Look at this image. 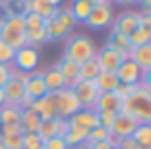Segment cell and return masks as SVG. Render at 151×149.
<instances>
[{"mask_svg": "<svg viewBox=\"0 0 151 149\" xmlns=\"http://www.w3.org/2000/svg\"><path fill=\"white\" fill-rule=\"evenodd\" d=\"M120 111L133 116L140 125L151 122V91H147V89H142L138 85L131 96H127L122 100V109Z\"/></svg>", "mask_w": 151, "mask_h": 149, "instance_id": "obj_1", "label": "cell"}, {"mask_svg": "<svg viewBox=\"0 0 151 149\" xmlns=\"http://www.w3.org/2000/svg\"><path fill=\"white\" fill-rule=\"evenodd\" d=\"M0 40L7 42L11 49H20L27 47V31H24V22L20 14H7L0 25Z\"/></svg>", "mask_w": 151, "mask_h": 149, "instance_id": "obj_2", "label": "cell"}, {"mask_svg": "<svg viewBox=\"0 0 151 149\" xmlns=\"http://www.w3.org/2000/svg\"><path fill=\"white\" fill-rule=\"evenodd\" d=\"M96 54H98V47H96L93 38L73 36V33H71V36L67 38V42H65V54H62V56L80 65V62H85V60L96 58Z\"/></svg>", "mask_w": 151, "mask_h": 149, "instance_id": "obj_3", "label": "cell"}, {"mask_svg": "<svg viewBox=\"0 0 151 149\" xmlns=\"http://www.w3.org/2000/svg\"><path fill=\"white\" fill-rule=\"evenodd\" d=\"M53 96V107H56V116L58 118H71L76 111H80V103L76 98L73 89H58V91L51 93Z\"/></svg>", "mask_w": 151, "mask_h": 149, "instance_id": "obj_4", "label": "cell"}, {"mask_svg": "<svg viewBox=\"0 0 151 149\" xmlns=\"http://www.w3.org/2000/svg\"><path fill=\"white\" fill-rule=\"evenodd\" d=\"M38 65H40V51H38L36 47H20V49H16L14 54V60H11V67L18 71H27V74H31V71L38 69Z\"/></svg>", "mask_w": 151, "mask_h": 149, "instance_id": "obj_5", "label": "cell"}, {"mask_svg": "<svg viewBox=\"0 0 151 149\" xmlns=\"http://www.w3.org/2000/svg\"><path fill=\"white\" fill-rule=\"evenodd\" d=\"M113 22V7L109 5V2H102V5H96L91 7L89 16H87L85 25L91 29H104L109 27V25Z\"/></svg>", "mask_w": 151, "mask_h": 149, "instance_id": "obj_6", "label": "cell"}, {"mask_svg": "<svg viewBox=\"0 0 151 149\" xmlns=\"http://www.w3.org/2000/svg\"><path fill=\"white\" fill-rule=\"evenodd\" d=\"M73 93L78 98L82 109H93L96 107V100H98L100 91L96 89V82L93 80H80V82L73 87Z\"/></svg>", "mask_w": 151, "mask_h": 149, "instance_id": "obj_7", "label": "cell"}, {"mask_svg": "<svg viewBox=\"0 0 151 149\" xmlns=\"http://www.w3.org/2000/svg\"><path fill=\"white\" fill-rule=\"evenodd\" d=\"M138 20H140V11H122L120 16H113V22H111V31L116 33H122V36H131V31L138 27Z\"/></svg>", "mask_w": 151, "mask_h": 149, "instance_id": "obj_8", "label": "cell"}, {"mask_svg": "<svg viewBox=\"0 0 151 149\" xmlns=\"http://www.w3.org/2000/svg\"><path fill=\"white\" fill-rule=\"evenodd\" d=\"M56 69L60 71L62 82H65L67 89H73L76 85L80 82V65H78V62H73V60H69V58L62 56L60 60H58Z\"/></svg>", "mask_w": 151, "mask_h": 149, "instance_id": "obj_9", "label": "cell"}, {"mask_svg": "<svg viewBox=\"0 0 151 149\" xmlns=\"http://www.w3.org/2000/svg\"><path fill=\"white\" fill-rule=\"evenodd\" d=\"M138 125H140V122L133 116H129V114H124V111H118L116 114V120H113V127H111V134L116 136V138H131V134L136 131Z\"/></svg>", "mask_w": 151, "mask_h": 149, "instance_id": "obj_10", "label": "cell"}, {"mask_svg": "<svg viewBox=\"0 0 151 149\" xmlns=\"http://www.w3.org/2000/svg\"><path fill=\"white\" fill-rule=\"evenodd\" d=\"M116 78L120 85H140L142 71L133 60H122V65L116 69Z\"/></svg>", "mask_w": 151, "mask_h": 149, "instance_id": "obj_11", "label": "cell"}, {"mask_svg": "<svg viewBox=\"0 0 151 149\" xmlns=\"http://www.w3.org/2000/svg\"><path fill=\"white\" fill-rule=\"evenodd\" d=\"M96 58H98V65H100L102 71H116L120 65H122V60H124L122 54L116 51V49H111V47H107V45L96 54Z\"/></svg>", "mask_w": 151, "mask_h": 149, "instance_id": "obj_12", "label": "cell"}, {"mask_svg": "<svg viewBox=\"0 0 151 149\" xmlns=\"http://www.w3.org/2000/svg\"><path fill=\"white\" fill-rule=\"evenodd\" d=\"M69 120V127H80V129H93V127H98V114L93 111V109H80V111H76L71 118H67Z\"/></svg>", "mask_w": 151, "mask_h": 149, "instance_id": "obj_13", "label": "cell"}, {"mask_svg": "<svg viewBox=\"0 0 151 149\" xmlns=\"http://www.w3.org/2000/svg\"><path fill=\"white\" fill-rule=\"evenodd\" d=\"M42 71H31V78L24 85V96H29L31 100H38V98H42L45 93H49L47 87H45V80H42Z\"/></svg>", "mask_w": 151, "mask_h": 149, "instance_id": "obj_14", "label": "cell"}, {"mask_svg": "<svg viewBox=\"0 0 151 149\" xmlns=\"http://www.w3.org/2000/svg\"><path fill=\"white\" fill-rule=\"evenodd\" d=\"M2 91H5V103L18 105L20 100H22V96H24V82L18 80L16 76H9V80L5 82Z\"/></svg>", "mask_w": 151, "mask_h": 149, "instance_id": "obj_15", "label": "cell"}, {"mask_svg": "<svg viewBox=\"0 0 151 149\" xmlns=\"http://www.w3.org/2000/svg\"><path fill=\"white\" fill-rule=\"evenodd\" d=\"M31 109L40 116V120H49V118H56V107H53V96L51 93H45L42 98L33 100Z\"/></svg>", "mask_w": 151, "mask_h": 149, "instance_id": "obj_16", "label": "cell"}, {"mask_svg": "<svg viewBox=\"0 0 151 149\" xmlns=\"http://www.w3.org/2000/svg\"><path fill=\"white\" fill-rule=\"evenodd\" d=\"M120 109H122V100L111 91V93H100L98 100H96L93 111H111V114H118Z\"/></svg>", "mask_w": 151, "mask_h": 149, "instance_id": "obj_17", "label": "cell"}, {"mask_svg": "<svg viewBox=\"0 0 151 149\" xmlns=\"http://www.w3.org/2000/svg\"><path fill=\"white\" fill-rule=\"evenodd\" d=\"M45 31H47L49 40H67V38L71 36V29L67 27V25H62L56 16L45 22Z\"/></svg>", "mask_w": 151, "mask_h": 149, "instance_id": "obj_18", "label": "cell"}, {"mask_svg": "<svg viewBox=\"0 0 151 149\" xmlns=\"http://www.w3.org/2000/svg\"><path fill=\"white\" fill-rule=\"evenodd\" d=\"M93 82H96V89H98L100 93H111V91H116V87L120 85L118 78H116V71H100Z\"/></svg>", "mask_w": 151, "mask_h": 149, "instance_id": "obj_19", "label": "cell"}, {"mask_svg": "<svg viewBox=\"0 0 151 149\" xmlns=\"http://www.w3.org/2000/svg\"><path fill=\"white\" fill-rule=\"evenodd\" d=\"M20 111L22 109L18 105H11L5 103L0 107V127H7V125H20Z\"/></svg>", "mask_w": 151, "mask_h": 149, "instance_id": "obj_20", "label": "cell"}, {"mask_svg": "<svg viewBox=\"0 0 151 149\" xmlns=\"http://www.w3.org/2000/svg\"><path fill=\"white\" fill-rule=\"evenodd\" d=\"M38 125H40V116L33 109H22L20 111V129H22V134H36Z\"/></svg>", "mask_w": 151, "mask_h": 149, "instance_id": "obj_21", "label": "cell"}, {"mask_svg": "<svg viewBox=\"0 0 151 149\" xmlns=\"http://www.w3.org/2000/svg\"><path fill=\"white\" fill-rule=\"evenodd\" d=\"M131 60L140 67V71H151V45L133 47V56Z\"/></svg>", "mask_w": 151, "mask_h": 149, "instance_id": "obj_22", "label": "cell"}, {"mask_svg": "<svg viewBox=\"0 0 151 149\" xmlns=\"http://www.w3.org/2000/svg\"><path fill=\"white\" fill-rule=\"evenodd\" d=\"M42 80H45V87H47L49 93L58 91V89H65V82H62V76L56 67H49V69L42 71Z\"/></svg>", "mask_w": 151, "mask_h": 149, "instance_id": "obj_23", "label": "cell"}, {"mask_svg": "<svg viewBox=\"0 0 151 149\" xmlns=\"http://www.w3.org/2000/svg\"><path fill=\"white\" fill-rule=\"evenodd\" d=\"M87 134H89L87 129H80V127H69V131L62 136V140L67 142V147H69V149H73V147H80V145L87 142Z\"/></svg>", "mask_w": 151, "mask_h": 149, "instance_id": "obj_24", "label": "cell"}, {"mask_svg": "<svg viewBox=\"0 0 151 149\" xmlns=\"http://www.w3.org/2000/svg\"><path fill=\"white\" fill-rule=\"evenodd\" d=\"M69 11H71V16H73L76 25H85L87 16H89V11H91V5L85 2V0H71Z\"/></svg>", "mask_w": 151, "mask_h": 149, "instance_id": "obj_25", "label": "cell"}, {"mask_svg": "<svg viewBox=\"0 0 151 149\" xmlns=\"http://www.w3.org/2000/svg\"><path fill=\"white\" fill-rule=\"evenodd\" d=\"M58 122H60V118H58V116H56V118H49V120H40L36 134L40 136L42 140L53 138V136H58Z\"/></svg>", "mask_w": 151, "mask_h": 149, "instance_id": "obj_26", "label": "cell"}, {"mask_svg": "<svg viewBox=\"0 0 151 149\" xmlns=\"http://www.w3.org/2000/svg\"><path fill=\"white\" fill-rule=\"evenodd\" d=\"M100 71L102 69H100V65H98V58L80 62V80H96Z\"/></svg>", "mask_w": 151, "mask_h": 149, "instance_id": "obj_27", "label": "cell"}, {"mask_svg": "<svg viewBox=\"0 0 151 149\" xmlns=\"http://www.w3.org/2000/svg\"><path fill=\"white\" fill-rule=\"evenodd\" d=\"M107 47H111V49H116V51H120V54L124 56V51H127V49H131V42H129L127 36L111 31V36H109V40H107Z\"/></svg>", "mask_w": 151, "mask_h": 149, "instance_id": "obj_28", "label": "cell"}, {"mask_svg": "<svg viewBox=\"0 0 151 149\" xmlns=\"http://www.w3.org/2000/svg\"><path fill=\"white\" fill-rule=\"evenodd\" d=\"M129 42L131 47H142V45H151V29H142V27H136L129 36Z\"/></svg>", "mask_w": 151, "mask_h": 149, "instance_id": "obj_29", "label": "cell"}, {"mask_svg": "<svg viewBox=\"0 0 151 149\" xmlns=\"http://www.w3.org/2000/svg\"><path fill=\"white\" fill-rule=\"evenodd\" d=\"M131 138L136 140L138 145H142V147H151V125L147 122V125H138L136 131L131 134Z\"/></svg>", "mask_w": 151, "mask_h": 149, "instance_id": "obj_30", "label": "cell"}, {"mask_svg": "<svg viewBox=\"0 0 151 149\" xmlns=\"http://www.w3.org/2000/svg\"><path fill=\"white\" fill-rule=\"evenodd\" d=\"M111 136V131L104 129L102 125L93 127V129H89V134H87V142L85 145H96V142H104V140Z\"/></svg>", "mask_w": 151, "mask_h": 149, "instance_id": "obj_31", "label": "cell"}, {"mask_svg": "<svg viewBox=\"0 0 151 149\" xmlns=\"http://www.w3.org/2000/svg\"><path fill=\"white\" fill-rule=\"evenodd\" d=\"M42 145L45 140L38 134H22V149H36V147H42Z\"/></svg>", "mask_w": 151, "mask_h": 149, "instance_id": "obj_32", "label": "cell"}, {"mask_svg": "<svg viewBox=\"0 0 151 149\" xmlns=\"http://www.w3.org/2000/svg\"><path fill=\"white\" fill-rule=\"evenodd\" d=\"M14 54H16V49H11L7 42L0 40V65H11V60H14Z\"/></svg>", "mask_w": 151, "mask_h": 149, "instance_id": "obj_33", "label": "cell"}, {"mask_svg": "<svg viewBox=\"0 0 151 149\" xmlns=\"http://www.w3.org/2000/svg\"><path fill=\"white\" fill-rule=\"evenodd\" d=\"M98 114V122L104 127V129H109L111 131V127H113V120H116V114H111V111H96Z\"/></svg>", "mask_w": 151, "mask_h": 149, "instance_id": "obj_34", "label": "cell"}, {"mask_svg": "<svg viewBox=\"0 0 151 149\" xmlns=\"http://www.w3.org/2000/svg\"><path fill=\"white\" fill-rule=\"evenodd\" d=\"M45 149H69V147H67V142L60 136H53V138L45 140Z\"/></svg>", "mask_w": 151, "mask_h": 149, "instance_id": "obj_35", "label": "cell"}, {"mask_svg": "<svg viewBox=\"0 0 151 149\" xmlns=\"http://www.w3.org/2000/svg\"><path fill=\"white\" fill-rule=\"evenodd\" d=\"M136 87H138V85H118L113 93H116L120 100H124L127 96H131V93H133V89H136Z\"/></svg>", "mask_w": 151, "mask_h": 149, "instance_id": "obj_36", "label": "cell"}, {"mask_svg": "<svg viewBox=\"0 0 151 149\" xmlns=\"http://www.w3.org/2000/svg\"><path fill=\"white\" fill-rule=\"evenodd\" d=\"M0 136H22V129L20 125H7V127H0Z\"/></svg>", "mask_w": 151, "mask_h": 149, "instance_id": "obj_37", "label": "cell"}, {"mask_svg": "<svg viewBox=\"0 0 151 149\" xmlns=\"http://www.w3.org/2000/svg\"><path fill=\"white\" fill-rule=\"evenodd\" d=\"M9 76H11V65H0V87H5Z\"/></svg>", "mask_w": 151, "mask_h": 149, "instance_id": "obj_38", "label": "cell"}, {"mask_svg": "<svg viewBox=\"0 0 151 149\" xmlns=\"http://www.w3.org/2000/svg\"><path fill=\"white\" fill-rule=\"evenodd\" d=\"M138 147V142L133 138H120V142H118V149H136Z\"/></svg>", "mask_w": 151, "mask_h": 149, "instance_id": "obj_39", "label": "cell"}, {"mask_svg": "<svg viewBox=\"0 0 151 149\" xmlns=\"http://www.w3.org/2000/svg\"><path fill=\"white\" fill-rule=\"evenodd\" d=\"M67 131H69V120H67V118H60V122H58V136H65Z\"/></svg>", "mask_w": 151, "mask_h": 149, "instance_id": "obj_40", "label": "cell"}, {"mask_svg": "<svg viewBox=\"0 0 151 149\" xmlns=\"http://www.w3.org/2000/svg\"><path fill=\"white\" fill-rule=\"evenodd\" d=\"M87 149H111L109 147V142L104 140V142H96V145H87Z\"/></svg>", "mask_w": 151, "mask_h": 149, "instance_id": "obj_41", "label": "cell"}, {"mask_svg": "<svg viewBox=\"0 0 151 149\" xmlns=\"http://www.w3.org/2000/svg\"><path fill=\"white\" fill-rule=\"evenodd\" d=\"M118 5H124V7H131V5H138L140 0H116Z\"/></svg>", "mask_w": 151, "mask_h": 149, "instance_id": "obj_42", "label": "cell"}, {"mask_svg": "<svg viewBox=\"0 0 151 149\" xmlns=\"http://www.w3.org/2000/svg\"><path fill=\"white\" fill-rule=\"evenodd\" d=\"M138 5H142V11H151V0H140Z\"/></svg>", "mask_w": 151, "mask_h": 149, "instance_id": "obj_43", "label": "cell"}, {"mask_svg": "<svg viewBox=\"0 0 151 149\" xmlns=\"http://www.w3.org/2000/svg\"><path fill=\"white\" fill-rule=\"evenodd\" d=\"M85 2H89V5H91V7H96V5H102L104 0H85Z\"/></svg>", "mask_w": 151, "mask_h": 149, "instance_id": "obj_44", "label": "cell"}, {"mask_svg": "<svg viewBox=\"0 0 151 149\" xmlns=\"http://www.w3.org/2000/svg\"><path fill=\"white\" fill-rule=\"evenodd\" d=\"M5 105V91H2V87H0V107Z\"/></svg>", "mask_w": 151, "mask_h": 149, "instance_id": "obj_45", "label": "cell"}, {"mask_svg": "<svg viewBox=\"0 0 151 149\" xmlns=\"http://www.w3.org/2000/svg\"><path fill=\"white\" fill-rule=\"evenodd\" d=\"M136 149H151V147H142V145H138V147Z\"/></svg>", "mask_w": 151, "mask_h": 149, "instance_id": "obj_46", "label": "cell"}, {"mask_svg": "<svg viewBox=\"0 0 151 149\" xmlns=\"http://www.w3.org/2000/svg\"><path fill=\"white\" fill-rule=\"evenodd\" d=\"M104 2H109V5H113V2H116V0H104Z\"/></svg>", "mask_w": 151, "mask_h": 149, "instance_id": "obj_47", "label": "cell"}, {"mask_svg": "<svg viewBox=\"0 0 151 149\" xmlns=\"http://www.w3.org/2000/svg\"><path fill=\"white\" fill-rule=\"evenodd\" d=\"M0 149H5V142H2V140H0Z\"/></svg>", "mask_w": 151, "mask_h": 149, "instance_id": "obj_48", "label": "cell"}, {"mask_svg": "<svg viewBox=\"0 0 151 149\" xmlns=\"http://www.w3.org/2000/svg\"><path fill=\"white\" fill-rule=\"evenodd\" d=\"M36 149H45V145H42V147H36Z\"/></svg>", "mask_w": 151, "mask_h": 149, "instance_id": "obj_49", "label": "cell"}, {"mask_svg": "<svg viewBox=\"0 0 151 149\" xmlns=\"http://www.w3.org/2000/svg\"><path fill=\"white\" fill-rule=\"evenodd\" d=\"M0 25H2V16H0Z\"/></svg>", "mask_w": 151, "mask_h": 149, "instance_id": "obj_50", "label": "cell"}, {"mask_svg": "<svg viewBox=\"0 0 151 149\" xmlns=\"http://www.w3.org/2000/svg\"><path fill=\"white\" fill-rule=\"evenodd\" d=\"M20 2H27V0H20Z\"/></svg>", "mask_w": 151, "mask_h": 149, "instance_id": "obj_51", "label": "cell"}]
</instances>
